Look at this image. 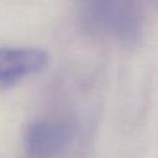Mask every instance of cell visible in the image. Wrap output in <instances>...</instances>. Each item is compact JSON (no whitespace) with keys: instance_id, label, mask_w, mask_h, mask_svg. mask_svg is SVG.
I'll return each instance as SVG.
<instances>
[{"instance_id":"cell-1","label":"cell","mask_w":158,"mask_h":158,"mask_svg":"<svg viewBox=\"0 0 158 158\" xmlns=\"http://www.w3.org/2000/svg\"><path fill=\"white\" fill-rule=\"evenodd\" d=\"M84 25L102 35L131 41L139 32V11L136 0H79Z\"/></svg>"},{"instance_id":"cell-2","label":"cell","mask_w":158,"mask_h":158,"mask_svg":"<svg viewBox=\"0 0 158 158\" xmlns=\"http://www.w3.org/2000/svg\"><path fill=\"white\" fill-rule=\"evenodd\" d=\"M74 127L64 120H41L31 123L25 133L30 158H57L69 146Z\"/></svg>"},{"instance_id":"cell-3","label":"cell","mask_w":158,"mask_h":158,"mask_svg":"<svg viewBox=\"0 0 158 158\" xmlns=\"http://www.w3.org/2000/svg\"><path fill=\"white\" fill-rule=\"evenodd\" d=\"M47 63L48 56L41 48L0 47V89L42 72Z\"/></svg>"}]
</instances>
